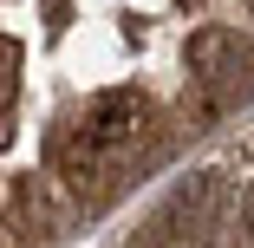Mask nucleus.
Wrapping results in <instances>:
<instances>
[{
    "mask_svg": "<svg viewBox=\"0 0 254 248\" xmlns=\"http://www.w3.org/2000/svg\"><path fill=\"white\" fill-rule=\"evenodd\" d=\"M215 222H222V176L215 170H195L189 183H176L163 196V209L150 216L143 248H209Z\"/></svg>",
    "mask_w": 254,
    "mask_h": 248,
    "instance_id": "obj_1",
    "label": "nucleus"
},
{
    "mask_svg": "<svg viewBox=\"0 0 254 248\" xmlns=\"http://www.w3.org/2000/svg\"><path fill=\"white\" fill-rule=\"evenodd\" d=\"M189 72H195V85L209 91L222 111H235V105L254 98V46L235 26H202L189 39Z\"/></svg>",
    "mask_w": 254,
    "mask_h": 248,
    "instance_id": "obj_2",
    "label": "nucleus"
},
{
    "mask_svg": "<svg viewBox=\"0 0 254 248\" xmlns=\"http://www.w3.org/2000/svg\"><path fill=\"white\" fill-rule=\"evenodd\" d=\"M143 124H150V111H143V98H137V91H98L78 131L98 144V157H105L111 170H124L130 151L143 144Z\"/></svg>",
    "mask_w": 254,
    "mask_h": 248,
    "instance_id": "obj_3",
    "label": "nucleus"
},
{
    "mask_svg": "<svg viewBox=\"0 0 254 248\" xmlns=\"http://www.w3.org/2000/svg\"><path fill=\"white\" fill-rule=\"evenodd\" d=\"M13 98H20V46L0 33V111H13Z\"/></svg>",
    "mask_w": 254,
    "mask_h": 248,
    "instance_id": "obj_4",
    "label": "nucleus"
},
{
    "mask_svg": "<svg viewBox=\"0 0 254 248\" xmlns=\"http://www.w3.org/2000/svg\"><path fill=\"white\" fill-rule=\"evenodd\" d=\"M235 235H241V242L254 248V183L241 189V203H235Z\"/></svg>",
    "mask_w": 254,
    "mask_h": 248,
    "instance_id": "obj_5",
    "label": "nucleus"
},
{
    "mask_svg": "<svg viewBox=\"0 0 254 248\" xmlns=\"http://www.w3.org/2000/svg\"><path fill=\"white\" fill-rule=\"evenodd\" d=\"M248 7H254V0H248Z\"/></svg>",
    "mask_w": 254,
    "mask_h": 248,
    "instance_id": "obj_6",
    "label": "nucleus"
}]
</instances>
